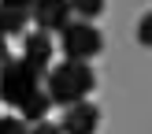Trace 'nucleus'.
I'll return each instance as SVG.
<instances>
[{"mask_svg": "<svg viewBox=\"0 0 152 134\" xmlns=\"http://www.w3.org/2000/svg\"><path fill=\"white\" fill-rule=\"evenodd\" d=\"M45 89H48L52 104H59V108H74V104L89 101V93L96 89V74L89 63H74V60H63V63H56L48 71V78H45Z\"/></svg>", "mask_w": 152, "mask_h": 134, "instance_id": "nucleus-1", "label": "nucleus"}, {"mask_svg": "<svg viewBox=\"0 0 152 134\" xmlns=\"http://www.w3.org/2000/svg\"><path fill=\"white\" fill-rule=\"evenodd\" d=\"M74 15H78L82 22H93L96 15H104V4L100 0H82V4H74Z\"/></svg>", "mask_w": 152, "mask_h": 134, "instance_id": "nucleus-8", "label": "nucleus"}, {"mask_svg": "<svg viewBox=\"0 0 152 134\" xmlns=\"http://www.w3.org/2000/svg\"><path fill=\"white\" fill-rule=\"evenodd\" d=\"M0 134H30L22 116H0Z\"/></svg>", "mask_w": 152, "mask_h": 134, "instance_id": "nucleus-9", "label": "nucleus"}, {"mask_svg": "<svg viewBox=\"0 0 152 134\" xmlns=\"http://www.w3.org/2000/svg\"><path fill=\"white\" fill-rule=\"evenodd\" d=\"M7 60H11V52H7V37L0 34V71L7 67Z\"/></svg>", "mask_w": 152, "mask_h": 134, "instance_id": "nucleus-12", "label": "nucleus"}, {"mask_svg": "<svg viewBox=\"0 0 152 134\" xmlns=\"http://www.w3.org/2000/svg\"><path fill=\"white\" fill-rule=\"evenodd\" d=\"M45 74L37 67H30L26 60H7V67L0 71V101H7L11 108H26L34 97L45 93Z\"/></svg>", "mask_w": 152, "mask_h": 134, "instance_id": "nucleus-2", "label": "nucleus"}, {"mask_svg": "<svg viewBox=\"0 0 152 134\" xmlns=\"http://www.w3.org/2000/svg\"><path fill=\"white\" fill-rule=\"evenodd\" d=\"M59 49H63V56H67V60H74V63H89L93 56H100L104 37H100V30H96L93 22L74 19L71 26L59 34Z\"/></svg>", "mask_w": 152, "mask_h": 134, "instance_id": "nucleus-3", "label": "nucleus"}, {"mask_svg": "<svg viewBox=\"0 0 152 134\" xmlns=\"http://www.w3.org/2000/svg\"><path fill=\"white\" fill-rule=\"evenodd\" d=\"M96 127H100V108L93 101H82L74 108H67L63 119H59L63 134H96Z\"/></svg>", "mask_w": 152, "mask_h": 134, "instance_id": "nucleus-5", "label": "nucleus"}, {"mask_svg": "<svg viewBox=\"0 0 152 134\" xmlns=\"http://www.w3.org/2000/svg\"><path fill=\"white\" fill-rule=\"evenodd\" d=\"M30 19H34L37 30H45V34H48V30H59V34H63L74 22V7L63 4V0H41V4L30 7Z\"/></svg>", "mask_w": 152, "mask_h": 134, "instance_id": "nucleus-4", "label": "nucleus"}, {"mask_svg": "<svg viewBox=\"0 0 152 134\" xmlns=\"http://www.w3.org/2000/svg\"><path fill=\"white\" fill-rule=\"evenodd\" d=\"M137 41L145 45V49H152V11H145L137 19Z\"/></svg>", "mask_w": 152, "mask_h": 134, "instance_id": "nucleus-10", "label": "nucleus"}, {"mask_svg": "<svg viewBox=\"0 0 152 134\" xmlns=\"http://www.w3.org/2000/svg\"><path fill=\"white\" fill-rule=\"evenodd\" d=\"M30 22V7L26 4H0V34L11 37V34H22Z\"/></svg>", "mask_w": 152, "mask_h": 134, "instance_id": "nucleus-7", "label": "nucleus"}, {"mask_svg": "<svg viewBox=\"0 0 152 134\" xmlns=\"http://www.w3.org/2000/svg\"><path fill=\"white\" fill-rule=\"evenodd\" d=\"M52 37L45 34V30H34V34H26V41H22V60H26L30 67H37V71L48 78L52 71Z\"/></svg>", "mask_w": 152, "mask_h": 134, "instance_id": "nucleus-6", "label": "nucleus"}, {"mask_svg": "<svg viewBox=\"0 0 152 134\" xmlns=\"http://www.w3.org/2000/svg\"><path fill=\"white\" fill-rule=\"evenodd\" d=\"M30 134H63V130H59V123H48V119H45V123L30 127Z\"/></svg>", "mask_w": 152, "mask_h": 134, "instance_id": "nucleus-11", "label": "nucleus"}]
</instances>
